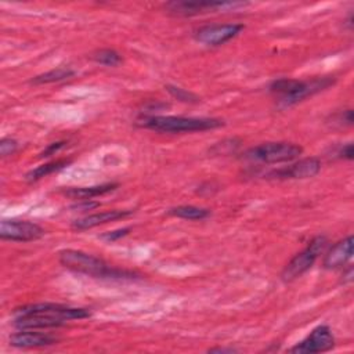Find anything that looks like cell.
Segmentation results:
<instances>
[{"mask_svg":"<svg viewBox=\"0 0 354 354\" xmlns=\"http://www.w3.org/2000/svg\"><path fill=\"white\" fill-rule=\"evenodd\" d=\"M75 75V71L71 68H65V66H59L51 71H47L41 75H37L32 79L33 84H47V83H54V82H61L65 79H69Z\"/></svg>","mask_w":354,"mask_h":354,"instance_id":"18","label":"cell"},{"mask_svg":"<svg viewBox=\"0 0 354 354\" xmlns=\"http://www.w3.org/2000/svg\"><path fill=\"white\" fill-rule=\"evenodd\" d=\"M339 122L344 123V124H353V109H346L340 113L339 116Z\"/></svg>","mask_w":354,"mask_h":354,"instance_id":"26","label":"cell"},{"mask_svg":"<svg viewBox=\"0 0 354 354\" xmlns=\"http://www.w3.org/2000/svg\"><path fill=\"white\" fill-rule=\"evenodd\" d=\"M69 163H71V159H58V160H53V162H48L44 165H40V166L32 169L30 171H28L25 174V180L28 183H35L48 174H53L54 171H58V170L66 167Z\"/></svg>","mask_w":354,"mask_h":354,"instance_id":"16","label":"cell"},{"mask_svg":"<svg viewBox=\"0 0 354 354\" xmlns=\"http://www.w3.org/2000/svg\"><path fill=\"white\" fill-rule=\"evenodd\" d=\"M328 245V238L325 235H317L314 236L307 246L297 253L282 270L281 272V278L285 282H290L295 281L296 278L301 277L306 271H308L313 264L315 263V260L319 257V254L325 250Z\"/></svg>","mask_w":354,"mask_h":354,"instance_id":"4","label":"cell"},{"mask_svg":"<svg viewBox=\"0 0 354 354\" xmlns=\"http://www.w3.org/2000/svg\"><path fill=\"white\" fill-rule=\"evenodd\" d=\"M335 346V337L328 325H319L314 328L310 335L303 339L300 343L293 346L289 351L296 354L306 353H324L329 351Z\"/></svg>","mask_w":354,"mask_h":354,"instance_id":"9","label":"cell"},{"mask_svg":"<svg viewBox=\"0 0 354 354\" xmlns=\"http://www.w3.org/2000/svg\"><path fill=\"white\" fill-rule=\"evenodd\" d=\"M335 82H336V79L333 76H321V77H314L311 80H299L296 88L290 94H288L282 98H278L277 105L279 109L289 108V106L300 102L301 100L328 88Z\"/></svg>","mask_w":354,"mask_h":354,"instance_id":"8","label":"cell"},{"mask_svg":"<svg viewBox=\"0 0 354 354\" xmlns=\"http://www.w3.org/2000/svg\"><path fill=\"white\" fill-rule=\"evenodd\" d=\"M15 315H40V317L58 321L62 325H65V322L68 321L83 319L90 317V311L87 308L69 307L58 303H36V304H28V306L15 308L14 317Z\"/></svg>","mask_w":354,"mask_h":354,"instance_id":"5","label":"cell"},{"mask_svg":"<svg viewBox=\"0 0 354 354\" xmlns=\"http://www.w3.org/2000/svg\"><path fill=\"white\" fill-rule=\"evenodd\" d=\"M18 149V142L14 140V138H10V137H4L1 138L0 141V155L1 156H10V155H14Z\"/></svg>","mask_w":354,"mask_h":354,"instance_id":"21","label":"cell"},{"mask_svg":"<svg viewBox=\"0 0 354 354\" xmlns=\"http://www.w3.org/2000/svg\"><path fill=\"white\" fill-rule=\"evenodd\" d=\"M165 88H166L174 98H177V100L181 101V102L196 104V102L201 101L198 95H195L194 93L187 91V90H184V88H181V87H177V86H173V84H167V86H165Z\"/></svg>","mask_w":354,"mask_h":354,"instance_id":"20","label":"cell"},{"mask_svg":"<svg viewBox=\"0 0 354 354\" xmlns=\"http://www.w3.org/2000/svg\"><path fill=\"white\" fill-rule=\"evenodd\" d=\"M133 212L131 210H106V212H100V213H94V214H88V216H84L79 220H75L72 223V227L75 230H79V231H83V230H90V228H94L97 225H101V224H105V223H109V221H115V220H120V218H124V217H129L131 216Z\"/></svg>","mask_w":354,"mask_h":354,"instance_id":"14","label":"cell"},{"mask_svg":"<svg viewBox=\"0 0 354 354\" xmlns=\"http://www.w3.org/2000/svg\"><path fill=\"white\" fill-rule=\"evenodd\" d=\"M100 206V202H94L91 199H86V201H80L79 203H75L71 206V209L79 210V212H86V210H93L95 207Z\"/></svg>","mask_w":354,"mask_h":354,"instance_id":"23","label":"cell"},{"mask_svg":"<svg viewBox=\"0 0 354 354\" xmlns=\"http://www.w3.org/2000/svg\"><path fill=\"white\" fill-rule=\"evenodd\" d=\"M209 353H236V350L235 348H232V347H228V348H225V347H214V348H210L209 350Z\"/></svg>","mask_w":354,"mask_h":354,"instance_id":"28","label":"cell"},{"mask_svg":"<svg viewBox=\"0 0 354 354\" xmlns=\"http://www.w3.org/2000/svg\"><path fill=\"white\" fill-rule=\"evenodd\" d=\"M57 343V337L43 333L33 332V329H21L10 336V344L18 348H35V347H46Z\"/></svg>","mask_w":354,"mask_h":354,"instance_id":"11","label":"cell"},{"mask_svg":"<svg viewBox=\"0 0 354 354\" xmlns=\"http://www.w3.org/2000/svg\"><path fill=\"white\" fill-rule=\"evenodd\" d=\"M353 236L348 235L347 238L336 242L325 254L322 266L324 268L332 270L344 266L353 257Z\"/></svg>","mask_w":354,"mask_h":354,"instance_id":"13","label":"cell"},{"mask_svg":"<svg viewBox=\"0 0 354 354\" xmlns=\"http://www.w3.org/2000/svg\"><path fill=\"white\" fill-rule=\"evenodd\" d=\"M58 260L59 263L79 274H84L91 278H106V279H123V278H134V272L126 271V270H119L108 263H105L102 259L93 256L90 253L76 250V249H64L58 253Z\"/></svg>","mask_w":354,"mask_h":354,"instance_id":"1","label":"cell"},{"mask_svg":"<svg viewBox=\"0 0 354 354\" xmlns=\"http://www.w3.org/2000/svg\"><path fill=\"white\" fill-rule=\"evenodd\" d=\"M342 277H343V278H342V282H343V283H350V282L353 281V267L350 266V267L347 268V271L343 272Z\"/></svg>","mask_w":354,"mask_h":354,"instance_id":"27","label":"cell"},{"mask_svg":"<svg viewBox=\"0 0 354 354\" xmlns=\"http://www.w3.org/2000/svg\"><path fill=\"white\" fill-rule=\"evenodd\" d=\"M321 170V160L318 158H304L289 167H283L279 170H272L268 177L270 178H311L317 176Z\"/></svg>","mask_w":354,"mask_h":354,"instance_id":"10","label":"cell"},{"mask_svg":"<svg viewBox=\"0 0 354 354\" xmlns=\"http://www.w3.org/2000/svg\"><path fill=\"white\" fill-rule=\"evenodd\" d=\"M140 127H145L158 133H192L206 131L224 126L217 118H187V116H163L149 115L137 119Z\"/></svg>","mask_w":354,"mask_h":354,"instance_id":"2","label":"cell"},{"mask_svg":"<svg viewBox=\"0 0 354 354\" xmlns=\"http://www.w3.org/2000/svg\"><path fill=\"white\" fill-rule=\"evenodd\" d=\"M228 6H235L234 3H195V1H170L165 7L169 14L177 15V17H192L198 15L201 12L213 11L216 8H223Z\"/></svg>","mask_w":354,"mask_h":354,"instance_id":"12","label":"cell"},{"mask_svg":"<svg viewBox=\"0 0 354 354\" xmlns=\"http://www.w3.org/2000/svg\"><path fill=\"white\" fill-rule=\"evenodd\" d=\"M66 145L65 141H57V142H53L50 144L41 153H40V158H47V156H51L54 155L55 152H58L61 148H64Z\"/></svg>","mask_w":354,"mask_h":354,"instance_id":"24","label":"cell"},{"mask_svg":"<svg viewBox=\"0 0 354 354\" xmlns=\"http://www.w3.org/2000/svg\"><path fill=\"white\" fill-rule=\"evenodd\" d=\"M130 227H124V228H120V230H115V231H111V232H104L100 238L106 241V242H113V241H118L123 236H126L129 232H130Z\"/></svg>","mask_w":354,"mask_h":354,"instance_id":"22","label":"cell"},{"mask_svg":"<svg viewBox=\"0 0 354 354\" xmlns=\"http://www.w3.org/2000/svg\"><path fill=\"white\" fill-rule=\"evenodd\" d=\"M243 29V24H214L199 28L195 32L194 37L196 41L205 46L217 47L238 36Z\"/></svg>","mask_w":354,"mask_h":354,"instance_id":"6","label":"cell"},{"mask_svg":"<svg viewBox=\"0 0 354 354\" xmlns=\"http://www.w3.org/2000/svg\"><path fill=\"white\" fill-rule=\"evenodd\" d=\"M93 59L97 64H101L105 66H118L122 62V55L113 48H102V50H97L93 54Z\"/></svg>","mask_w":354,"mask_h":354,"instance_id":"19","label":"cell"},{"mask_svg":"<svg viewBox=\"0 0 354 354\" xmlns=\"http://www.w3.org/2000/svg\"><path fill=\"white\" fill-rule=\"evenodd\" d=\"M44 234L46 231L39 224L28 220H3L0 224V236L7 241L30 242Z\"/></svg>","mask_w":354,"mask_h":354,"instance_id":"7","label":"cell"},{"mask_svg":"<svg viewBox=\"0 0 354 354\" xmlns=\"http://www.w3.org/2000/svg\"><path fill=\"white\" fill-rule=\"evenodd\" d=\"M169 214L184 218V220H205L210 216V210L206 207H199L194 205H181V206L171 207L169 210Z\"/></svg>","mask_w":354,"mask_h":354,"instance_id":"17","label":"cell"},{"mask_svg":"<svg viewBox=\"0 0 354 354\" xmlns=\"http://www.w3.org/2000/svg\"><path fill=\"white\" fill-rule=\"evenodd\" d=\"M339 158H343V159H347V160H351L354 158V151H353V144L351 142H347L346 145H343L339 152H337Z\"/></svg>","mask_w":354,"mask_h":354,"instance_id":"25","label":"cell"},{"mask_svg":"<svg viewBox=\"0 0 354 354\" xmlns=\"http://www.w3.org/2000/svg\"><path fill=\"white\" fill-rule=\"evenodd\" d=\"M116 188H118V184L109 183V184H101V185H94V187H72V188L65 189L64 194L72 199L86 201V199H93L95 196L112 192Z\"/></svg>","mask_w":354,"mask_h":354,"instance_id":"15","label":"cell"},{"mask_svg":"<svg viewBox=\"0 0 354 354\" xmlns=\"http://www.w3.org/2000/svg\"><path fill=\"white\" fill-rule=\"evenodd\" d=\"M303 152V148L293 142H264L257 147L249 148L243 153V159L257 163H283L297 159Z\"/></svg>","mask_w":354,"mask_h":354,"instance_id":"3","label":"cell"}]
</instances>
